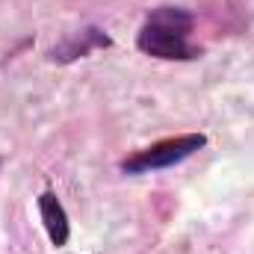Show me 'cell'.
Segmentation results:
<instances>
[{
    "label": "cell",
    "mask_w": 254,
    "mask_h": 254,
    "mask_svg": "<svg viewBox=\"0 0 254 254\" xmlns=\"http://www.w3.org/2000/svg\"><path fill=\"white\" fill-rule=\"evenodd\" d=\"M36 204H39V216H42V225H45L51 243L57 249H63L68 243V237H71V222H68V213H65L63 201L54 192H42Z\"/></svg>",
    "instance_id": "cell-3"
},
{
    "label": "cell",
    "mask_w": 254,
    "mask_h": 254,
    "mask_svg": "<svg viewBox=\"0 0 254 254\" xmlns=\"http://www.w3.org/2000/svg\"><path fill=\"white\" fill-rule=\"evenodd\" d=\"M207 145L204 133H184V136H172V139H160L136 154H130L122 160V172L125 175H148V172H160V169H172L184 160H190L195 151H201Z\"/></svg>",
    "instance_id": "cell-2"
},
{
    "label": "cell",
    "mask_w": 254,
    "mask_h": 254,
    "mask_svg": "<svg viewBox=\"0 0 254 254\" xmlns=\"http://www.w3.org/2000/svg\"><path fill=\"white\" fill-rule=\"evenodd\" d=\"M192 27H195V18L187 9H181V6H160L139 27L136 48L142 54L154 57V60H169V63L195 60L198 48L190 42Z\"/></svg>",
    "instance_id": "cell-1"
},
{
    "label": "cell",
    "mask_w": 254,
    "mask_h": 254,
    "mask_svg": "<svg viewBox=\"0 0 254 254\" xmlns=\"http://www.w3.org/2000/svg\"><path fill=\"white\" fill-rule=\"evenodd\" d=\"M110 45V36H104L101 30H83L80 36H71L63 48L51 51V60H60V63H68V60H77V57H86L89 51L95 48H107Z\"/></svg>",
    "instance_id": "cell-4"
}]
</instances>
